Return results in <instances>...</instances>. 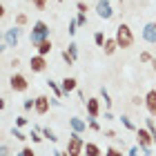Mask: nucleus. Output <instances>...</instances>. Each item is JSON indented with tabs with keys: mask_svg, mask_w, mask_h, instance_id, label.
Returning <instances> with one entry per match:
<instances>
[{
	"mask_svg": "<svg viewBox=\"0 0 156 156\" xmlns=\"http://www.w3.org/2000/svg\"><path fill=\"white\" fill-rule=\"evenodd\" d=\"M105 156H123V152L116 150V147H107V150H105Z\"/></svg>",
	"mask_w": 156,
	"mask_h": 156,
	"instance_id": "nucleus-26",
	"label": "nucleus"
},
{
	"mask_svg": "<svg viewBox=\"0 0 156 156\" xmlns=\"http://www.w3.org/2000/svg\"><path fill=\"white\" fill-rule=\"evenodd\" d=\"M143 156H152V152H150V150H147V152H145V154H143Z\"/></svg>",
	"mask_w": 156,
	"mask_h": 156,
	"instance_id": "nucleus-43",
	"label": "nucleus"
},
{
	"mask_svg": "<svg viewBox=\"0 0 156 156\" xmlns=\"http://www.w3.org/2000/svg\"><path fill=\"white\" fill-rule=\"evenodd\" d=\"M9 85H11V89L13 91H25L27 87H29V83H27V78L23 74H13L9 78Z\"/></svg>",
	"mask_w": 156,
	"mask_h": 156,
	"instance_id": "nucleus-7",
	"label": "nucleus"
},
{
	"mask_svg": "<svg viewBox=\"0 0 156 156\" xmlns=\"http://www.w3.org/2000/svg\"><path fill=\"white\" fill-rule=\"evenodd\" d=\"M152 67H154V69H156V60H152Z\"/></svg>",
	"mask_w": 156,
	"mask_h": 156,
	"instance_id": "nucleus-44",
	"label": "nucleus"
},
{
	"mask_svg": "<svg viewBox=\"0 0 156 156\" xmlns=\"http://www.w3.org/2000/svg\"><path fill=\"white\" fill-rule=\"evenodd\" d=\"M42 136H45L47 140H51V143H56V140H58V136H56V134H54V129H49V127H42Z\"/></svg>",
	"mask_w": 156,
	"mask_h": 156,
	"instance_id": "nucleus-19",
	"label": "nucleus"
},
{
	"mask_svg": "<svg viewBox=\"0 0 156 156\" xmlns=\"http://www.w3.org/2000/svg\"><path fill=\"white\" fill-rule=\"evenodd\" d=\"M76 9L80 11V13H87V5H85V2H78V5H76Z\"/></svg>",
	"mask_w": 156,
	"mask_h": 156,
	"instance_id": "nucleus-36",
	"label": "nucleus"
},
{
	"mask_svg": "<svg viewBox=\"0 0 156 156\" xmlns=\"http://www.w3.org/2000/svg\"><path fill=\"white\" fill-rule=\"evenodd\" d=\"M69 125H72V129L78 132V134L85 132V127H87V123H85L83 118H69Z\"/></svg>",
	"mask_w": 156,
	"mask_h": 156,
	"instance_id": "nucleus-14",
	"label": "nucleus"
},
{
	"mask_svg": "<svg viewBox=\"0 0 156 156\" xmlns=\"http://www.w3.org/2000/svg\"><path fill=\"white\" fill-rule=\"evenodd\" d=\"M116 47H118V42H116V38H107L105 40V45H103V49H105V54H114L116 51Z\"/></svg>",
	"mask_w": 156,
	"mask_h": 156,
	"instance_id": "nucleus-17",
	"label": "nucleus"
},
{
	"mask_svg": "<svg viewBox=\"0 0 156 156\" xmlns=\"http://www.w3.org/2000/svg\"><path fill=\"white\" fill-rule=\"evenodd\" d=\"M27 23H29V18H27V13H18V16H16V25H18V27H25Z\"/></svg>",
	"mask_w": 156,
	"mask_h": 156,
	"instance_id": "nucleus-23",
	"label": "nucleus"
},
{
	"mask_svg": "<svg viewBox=\"0 0 156 156\" xmlns=\"http://www.w3.org/2000/svg\"><path fill=\"white\" fill-rule=\"evenodd\" d=\"M132 105L140 107V105H145V98H140V96H134V98H132Z\"/></svg>",
	"mask_w": 156,
	"mask_h": 156,
	"instance_id": "nucleus-32",
	"label": "nucleus"
},
{
	"mask_svg": "<svg viewBox=\"0 0 156 156\" xmlns=\"http://www.w3.org/2000/svg\"><path fill=\"white\" fill-rule=\"evenodd\" d=\"M49 105H51V101H49L47 96H38L36 98V107H34V109H36L38 116H45L47 112H49Z\"/></svg>",
	"mask_w": 156,
	"mask_h": 156,
	"instance_id": "nucleus-9",
	"label": "nucleus"
},
{
	"mask_svg": "<svg viewBox=\"0 0 156 156\" xmlns=\"http://www.w3.org/2000/svg\"><path fill=\"white\" fill-rule=\"evenodd\" d=\"M85 156H101V147L96 143H85Z\"/></svg>",
	"mask_w": 156,
	"mask_h": 156,
	"instance_id": "nucleus-16",
	"label": "nucleus"
},
{
	"mask_svg": "<svg viewBox=\"0 0 156 156\" xmlns=\"http://www.w3.org/2000/svg\"><path fill=\"white\" fill-rule=\"evenodd\" d=\"M20 27L18 25H13L11 29H7V34H5V45H2V49H9V47H18V40H20Z\"/></svg>",
	"mask_w": 156,
	"mask_h": 156,
	"instance_id": "nucleus-4",
	"label": "nucleus"
},
{
	"mask_svg": "<svg viewBox=\"0 0 156 156\" xmlns=\"http://www.w3.org/2000/svg\"><path fill=\"white\" fill-rule=\"evenodd\" d=\"M145 107L150 112V116H156V89H150L145 94Z\"/></svg>",
	"mask_w": 156,
	"mask_h": 156,
	"instance_id": "nucleus-10",
	"label": "nucleus"
},
{
	"mask_svg": "<svg viewBox=\"0 0 156 156\" xmlns=\"http://www.w3.org/2000/svg\"><path fill=\"white\" fill-rule=\"evenodd\" d=\"M29 138L34 140V143H40V138H42V136H38V132H36V129H34V132L29 134Z\"/></svg>",
	"mask_w": 156,
	"mask_h": 156,
	"instance_id": "nucleus-35",
	"label": "nucleus"
},
{
	"mask_svg": "<svg viewBox=\"0 0 156 156\" xmlns=\"http://www.w3.org/2000/svg\"><path fill=\"white\" fill-rule=\"evenodd\" d=\"M136 140H138V145L143 147V152H147V150L152 147V143H156L150 129H138V132H136Z\"/></svg>",
	"mask_w": 156,
	"mask_h": 156,
	"instance_id": "nucleus-6",
	"label": "nucleus"
},
{
	"mask_svg": "<svg viewBox=\"0 0 156 156\" xmlns=\"http://www.w3.org/2000/svg\"><path fill=\"white\" fill-rule=\"evenodd\" d=\"M31 2H34V7H36V9H45V7H47V0H31Z\"/></svg>",
	"mask_w": 156,
	"mask_h": 156,
	"instance_id": "nucleus-29",
	"label": "nucleus"
},
{
	"mask_svg": "<svg viewBox=\"0 0 156 156\" xmlns=\"http://www.w3.org/2000/svg\"><path fill=\"white\" fill-rule=\"evenodd\" d=\"M89 129H94V132H98V129H101V125H98L96 120H91V123H89Z\"/></svg>",
	"mask_w": 156,
	"mask_h": 156,
	"instance_id": "nucleus-38",
	"label": "nucleus"
},
{
	"mask_svg": "<svg viewBox=\"0 0 156 156\" xmlns=\"http://www.w3.org/2000/svg\"><path fill=\"white\" fill-rule=\"evenodd\" d=\"M85 105H87L89 118H96L98 114H101V101H98V98H89V101H85Z\"/></svg>",
	"mask_w": 156,
	"mask_h": 156,
	"instance_id": "nucleus-11",
	"label": "nucleus"
},
{
	"mask_svg": "<svg viewBox=\"0 0 156 156\" xmlns=\"http://www.w3.org/2000/svg\"><path fill=\"white\" fill-rule=\"evenodd\" d=\"M147 129H150L152 132V136H154V140H156V125H154V118H147Z\"/></svg>",
	"mask_w": 156,
	"mask_h": 156,
	"instance_id": "nucleus-25",
	"label": "nucleus"
},
{
	"mask_svg": "<svg viewBox=\"0 0 156 156\" xmlns=\"http://www.w3.org/2000/svg\"><path fill=\"white\" fill-rule=\"evenodd\" d=\"M129 156H138V147H132V150H129Z\"/></svg>",
	"mask_w": 156,
	"mask_h": 156,
	"instance_id": "nucleus-41",
	"label": "nucleus"
},
{
	"mask_svg": "<svg viewBox=\"0 0 156 156\" xmlns=\"http://www.w3.org/2000/svg\"><path fill=\"white\" fill-rule=\"evenodd\" d=\"M23 105H25V109H34V107H36V101H34V98H27Z\"/></svg>",
	"mask_w": 156,
	"mask_h": 156,
	"instance_id": "nucleus-31",
	"label": "nucleus"
},
{
	"mask_svg": "<svg viewBox=\"0 0 156 156\" xmlns=\"http://www.w3.org/2000/svg\"><path fill=\"white\" fill-rule=\"evenodd\" d=\"M78 156H80V154H78Z\"/></svg>",
	"mask_w": 156,
	"mask_h": 156,
	"instance_id": "nucleus-46",
	"label": "nucleus"
},
{
	"mask_svg": "<svg viewBox=\"0 0 156 156\" xmlns=\"http://www.w3.org/2000/svg\"><path fill=\"white\" fill-rule=\"evenodd\" d=\"M58 2H62V0H58Z\"/></svg>",
	"mask_w": 156,
	"mask_h": 156,
	"instance_id": "nucleus-45",
	"label": "nucleus"
},
{
	"mask_svg": "<svg viewBox=\"0 0 156 156\" xmlns=\"http://www.w3.org/2000/svg\"><path fill=\"white\" fill-rule=\"evenodd\" d=\"M25 123H27V118H25V116H18V118H16V125H18V127H23Z\"/></svg>",
	"mask_w": 156,
	"mask_h": 156,
	"instance_id": "nucleus-37",
	"label": "nucleus"
},
{
	"mask_svg": "<svg viewBox=\"0 0 156 156\" xmlns=\"http://www.w3.org/2000/svg\"><path fill=\"white\" fill-rule=\"evenodd\" d=\"M54 154H56V156H67V152H60V150H56Z\"/></svg>",
	"mask_w": 156,
	"mask_h": 156,
	"instance_id": "nucleus-42",
	"label": "nucleus"
},
{
	"mask_svg": "<svg viewBox=\"0 0 156 156\" xmlns=\"http://www.w3.org/2000/svg\"><path fill=\"white\" fill-rule=\"evenodd\" d=\"M29 67H31V72H36V74L45 72V69H47V60H45V56H40V54L31 56V62H29Z\"/></svg>",
	"mask_w": 156,
	"mask_h": 156,
	"instance_id": "nucleus-8",
	"label": "nucleus"
},
{
	"mask_svg": "<svg viewBox=\"0 0 156 156\" xmlns=\"http://www.w3.org/2000/svg\"><path fill=\"white\" fill-rule=\"evenodd\" d=\"M83 152H85V143H83L80 134L74 132L72 136H69V140H67V154L69 156H78V154H83Z\"/></svg>",
	"mask_w": 156,
	"mask_h": 156,
	"instance_id": "nucleus-3",
	"label": "nucleus"
},
{
	"mask_svg": "<svg viewBox=\"0 0 156 156\" xmlns=\"http://www.w3.org/2000/svg\"><path fill=\"white\" fill-rule=\"evenodd\" d=\"M16 156H36V154H34V150H31V147H23V150H20Z\"/></svg>",
	"mask_w": 156,
	"mask_h": 156,
	"instance_id": "nucleus-27",
	"label": "nucleus"
},
{
	"mask_svg": "<svg viewBox=\"0 0 156 156\" xmlns=\"http://www.w3.org/2000/svg\"><path fill=\"white\" fill-rule=\"evenodd\" d=\"M51 47H54V45H51V40H49V38H47V40H42L40 45H36V49H38V54H40V56H47L49 51H51Z\"/></svg>",
	"mask_w": 156,
	"mask_h": 156,
	"instance_id": "nucleus-15",
	"label": "nucleus"
},
{
	"mask_svg": "<svg viewBox=\"0 0 156 156\" xmlns=\"http://www.w3.org/2000/svg\"><path fill=\"white\" fill-rule=\"evenodd\" d=\"M60 87L65 94H69V91H76V78H62V83H60Z\"/></svg>",
	"mask_w": 156,
	"mask_h": 156,
	"instance_id": "nucleus-13",
	"label": "nucleus"
},
{
	"mask_svg": "<svg viewBox=\"0 0 156 156\" xmlns=\"http://www.w3.org/2000/svg\"><path fill=\"white\" fill-rule=\"evenodd\" d=\"M78 25H87V16H85V13H80V11H78Z\"/></svg>",
	"mask_w": 156,
	"mask_h": 156,
	"instance_id": "nucleus-34",
	"label": "nucleus"
},
{
	"mask_svg": "<svg viewBox=\"0 0 156 156\" xmlns=\"http://www.w3.org/2000/svg\"><path fill=\"white\" fill-rule=\"evenodd\" d=\"M105 40H107V38H105V34H103V31H96V34H94V42H96L98 47H103V45H105Z\"/></svg>",
	"mask_w": 156,
	"mask_h": 156,
	"instance_id": "nucleus-21",
	"label": "nucleus"
},
{
	"mask_svg": "<svg viewBox=\"0 0 156 156\" xmlns=\"http://www.w3.org/2000/svg\"><path fill=\"white\" fill-rule=\"evenodd\" d=\"M11 136H16L18 140H25V138H27V136H25V134H23V132H20V129H18V127H13V129H11Z\"/></svg>",
	"mask_w": 156,
	"mask_h": 156,
	"instance_id": "nucleus-28",
	"label": "nucleus"
},
{
	"mask_svg": "<svg viewBox=\"0 0 156 156\" xmlns=\"http://www.w3.org/2000/svg\"><path fill=\"white\" fill-rule=\"evenodd\" d=\"M154 58H152V54H147V51H143L140 54V62H152Z\"/></svg>",
	"mask_w": 156,
	"mask_h": 156,
	"instance_id": "nucleus-33",
	"label": "nucleus"
},
{
	"mask_svg": "<svg viewBox=\"0 0 156 156\" xmlns=\"http://www.w3.org/2000/svg\"><path fill=\"white\" fill-rule=\"evenodd\" d=\"M47 38H49V29H47V25L42 23V20L34 23V29L29 31V40H31V45L36 47V45H40L42 40H47Z\"/></svg>",
	"mask_w": 156,
	"mask_h": 156,
	"instance_id": "nucleus-2",
	"label": "nucleus"
},
{
	"mask_svg": "<svg viewBox=\"0 0 156 156\" xmlns=\"http://www.w3.org/2000/svg\"><path fill=\"white\" fill-rule=\"evenodd\" d=\"M101 98H103V101H105V107H107V109H109V107H112V98H109V91H107V89H105V87L101 89Z\"/></svg>",
	"mask_w": 156,
	"mask_h": 156,
	"instance_id": "nucleus-20",
	"label": "nucleus"
},
{
	"mask_svg": "<svg viewBox=\"0 0 156 156\" xmlns=\"http://www.w3.org/2000/svg\"><path fill=\"white\" fill-rule=\"evenodd\" d=\"M116 42H118V47L120 49H129L134 45V31H132V27L129 25H125V23H120L116 27Z\"/></svg>",
	"mask_w": 156,
	"mask_h": 156,
	"instance_id": "nucleus-1",
	"label": "nucleus"
},
{
	"mask_svg": "<svg viewBox=\"0 0 156 156\" xmlns=\"http://www.w3.org/2000/svg\"><path fill=\"white\" fill-rule=\"evenodd\" d=\"M96 13H98V18H103V20H109L112 16H114L112 2H109V0H96Z\"/></svg>",
	"mask_w": 156,
	"mask_h": 156,
	"instance_id": "nucleus-5",
	"label": "nucleus"
},
{
	"mask_svg": "<svg viewBox=\"0 0 156 156\" xmlns=\"http://www.w3.org/2000/svg\"><path fill=\"white\" fill-rule=\"evenodd\" d=\"M67 51L72 54V58H74V60L78 58V45H76V42H69V49H67Z\"/></svg>",
	"mask_w": 156,
	"mask_h": 156,
	"instance_id": "nucleus-24",
	"label": "nucleus"
},
{
	"mask_svg": "<svg viewBox=\"0 0 156 156\" xmlns=\"http://www.w3.org/2000/svg\"><path fill=\"white\" fill-rule=\"evenodd\" d=\"M0 156H9V147H7V145L0 147Z\"/></svg>",
	"mask_w": 156,
	"mask_h": 156,
	"instance_id": "nucleus-39",
	"label": "nucleus"
},
{
	"mask_svg": "<svg viewBox=\"0 0 156 156\" xmlns=\"http://www.w3.org/2000/svg\"><path fill=\"white\" fill-rule=\"evenodd\" d=\"M47 87L54 91V96H56V98H60L62 94H65V91H62V87H60V85L56 83V80H47Z\"/></svg>",
	"mask_w": 156,
	"mask_h": 156,
	"instance_id": "nucleus-18",
	"label": "nucleus"
},
{
	"mask_svg": "<svg viewBox=\"0 0 156 156\" xmlns=\"http://www.w3.org/2000/svg\"><path fill=\"white\" fill-rule=\"evenodd\" d=\"M120 123H123V125H125V129H129V132L136 129V127H134V123L129 120V116H120Z\"/></svg>",
	"mask_w": 156,
	"mask_h": 156,
	"instance_id": "nucleus-22",
	"label": "nucleus"
},
{
	"mask_svg": "<svg viewBox=\"0 0 156 156\" xmlns=\"http://www.w3.org/2000/svg\"><path fill=\"white\" fill-rule=\"evenodd\" d=\"M143 40L145 42H156V23H147L143 27Z\"/></svg>",
	"mask_w": 156,
	"mask_h": 156,
	"instance_id": "nucleus-12",
	"label": "nucleus"
},
{
	"mask_svg": "<svg viewBox=\"0 0 156 156\" xmlns=\"http://www.w3.org/2000/svg\"><path fill=\"white\" fill-rule=\"evenodd\" d=\"M105 136H107V138H116V134L112 132V129H107V132H105Z\"/></svg>",
	"mask_w": 156,
	"mask_h": 156,
	"instance_id": "nucleus-40",
	"label": "nucleus"
},
{
	"mask_svg": "<svg viewBox=\"0 0 156 156\" xmlns=\"http://www.w3.org/2000/svg\"><path fill=\"white\" fill-rule=\"evenodd\" d=\"M76 27H78V20H69V36H74V34L78 31Z\"/></svg>",
	"mask_w": 156,
	"mask_h": 156,
	"instance_id": "nucleus-30",
	"label": "nucleus"
}]
</instances>
